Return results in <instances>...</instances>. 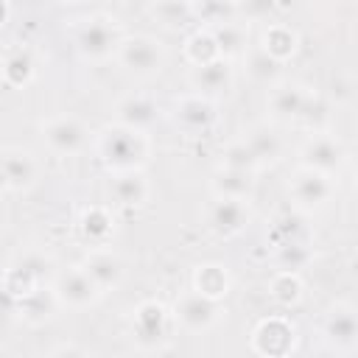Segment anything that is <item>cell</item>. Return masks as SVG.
Returning <instances> with one entry per match:
<instances>
[{
    "mask_svg": "<svg viewBox=\"0 0 358 358\" xmlns=\"http://www.w3.org/2000/svg\"><path fill=\"white\" fill-rule=\"evenodd\" d=\"M95 154L109 173L131 171L148 162L151 140H148V131H137V129H129L112 120L95 134Z\"/></svg>",
    "mask_w": 358,
    "mask_h": 358,
    "instance_id": "obj_1",
    "label": "cell"
},
{
    "mask_svg": "<svg viewBox=\"0 0 358 358\" xmlns=\"http://www.w3.org/2000/svg\"><path fill=\"white\" fill-rule=\"evenodd\" d=\"M123 25L109 14H92L78 20L73 28V45L84 62H109L115 59L117 45L123 42Z\"/></svg>",
    "mask_w": 358,
    "mask_h": 358,
    "instance_id": "obj_2",
    "label": "cell"
},
{
    "mask_svg": "<svg viewBox=\"0 0 358 358\" xmlns=\"http://www.w3.org/2000/svg\"><path fill=\"white\" fill-rule=\"evenodd\" d=\"M115 62L120 64L123 73L134 78H154L162 73L168 62V48L157 36H148V34L123 36V42L115 50Z\"/></svg>",
    "mask_w": 358,
    "mask_h": 358,
    "instance_id": "obj_3",
    "label": "cell"
},
{
    "mask_svg": "<svg viewBox=\"0 0 358 358\" xmlns=\"http://www.w3.org/2000/svg\"><path fill=\"white\" fill-rule=\"evenodd\" d=\"M171 327H173V316H171L168 305L159 299H143L131 310V319H129L131 341L143 352L162 350L171 338Z\"/></svg>",
    "mask_w": 358,
    "mask_h": 358,
    "instance_id": "obj_4",
    "label": "cell"
},
{
    "mask_svg": "<svg viewBox=\"0 0 358 358\" xmlns=\"http://www.w3.org/2000/svg\"><path fill=\"white\" fill-rule=\"evenodd\" d=\"M333 196H336V176H330V173L299 165L288 179V199H291L294 210H299L305 215L324 210L333 201Z\"/></svg>",
    "mask_w": 358,
    "mask_h": 358,
    "instance_id": "obj_5",
    "label": "cell"
},
{
    "mask_svg": "<svg viewBox=\"0 0 358 358\" xmlns=\"http://www.w3.org/2000/svg\"><path fill=\"white\" fill-rule=\"evenodd\" d=\"M39 137L48 145L50 154L73 157V154H81L90 145L92 131L81 117L62 112V115H50L45 120H39Z\"/></svg>",
    "mask_w": 358,
    "mask_h": 358,
    "instance_id": "obj_6",
    "label": "cell"
},
{
    "mask_svg": "<svg viewBox=\"0 0 358 358\" xmlns=\"http://www.w3.org/2000/svg\"><path fill=\"white\" fill-rule=\"evenodd\" d=\"M171 316L185 333H207L227 316V308L221 305V299H213L196 288H187L176 296Z\"/></svg>",
    "mask_w": 358,
    "mask_h": 358,
    "instance_id": "obj_7",
    "label": "cell"
},
{
    "mask_svg": "<svg viewBox=\"0 0 358 358\" xmlns=\"http://www.w3.org/2000/svg\"><path fill=\"white\" fill-rule=\"evenodd\" d=\"M171 123L187 134V137H201L207 131L215 129L218 123V101L199 95V92H185L179 98H173L171 109H168Z\"/></svg>",
    "mask_w": 358,
    "mask_h": 358,
    "instance_id": "obj_8",
    "label": "cell"
},
{
    "mask_svg": "<svg viewBox=\"0 0 358 358\" xmlns=\"http://www.w3.org/2000/svg\"><path fill=\"white\" fill-rule=\"evenodd\" d=\"M324 347L336 355H352L358 350V310L352 302H333L322 322Z\"/></svg>",
    "mask_w": 358,
    "mask_h": 358,
    "instance_id": "obj_9",
    "label": "cell"
},
{
    "mask_svg": "<svg viewBox=\"0 0 358 358\" xmlns=\"http://www.w3.org/2000/svg\"><path fill=\"white\" fill-rule=\"evenodd\" d=\"M53 274H56V263L50 255L39 249H25L22 255H17V260L6 271V291L17 299L42 282H50Z\"/></svg>",
    "mask_w": 358,
    "mask_h": 358,
    "instance_id": "obj_10",
    "label": "cell"
},
{
    "mask_svg": "<svg viewBox=\"0 0 358 358\" xmlns=\"http://www.w3.org/2000/svg\"><path fill=\"white\" fill-rule=\"evenodd\" d=\"M347 162V145L330 129L310 131L299 145V165L336 176Z\"/></svg>",
    "mask_w": 358,
    "mask_h": 358,
    "instance_id": "obj_11",
    "label": "cell"
},
{
    "mask_svg": "<svg viewBox=\"0 0 358 358\" xmlns=\"http://www.w3.org/2000/svg\"><path fill=\"white\" fill-rule=\"evenodd\" d=\"M50 285H53V294H56L59 305L62 308H70V310H84V308L95 305L103 296L101 288L92 282V277L84 271L81 263L56 271L53 280H50Z\"/></svg>",
    "mask_w": 358,
    "mask_h": 358,
    "instance_id": "obj_12",
    "label": "cell"
},
{
    "mask_svg": "<svg viewBox=\"0 0 358 358\" xmlns=\"http://www.w3.org/2000/svg\"><path fill=\"white\" fill-rule=\"evenodd\" d=\"M204 224L215 238H235L252 224V207L249 199H227L213 196V201L204 207Z\"/></svg>",
    "mask_w": 358,
    "mask_h": 358,
    "instance_id": "obj_13",
    "label": "cell"
},
{
    "mask_svg": "<svg viewBox=\"0 0 358 358\" xmlns=\"http://www.w3.org/2000/svg\"><path fill=\"white\" fill-rule=\"evenodd\" d=\"M0 173L8 190L25 193L39 182V159L22 145H6L0 148Z\"/></svg>",
    "mask_w": 358,
    "mask_h": 358,
    "instance_id": "obj_14",
    "label": "cell"
},
{
    "mask_svg": "<svg viewBox=\"0 0 358 358\" xmlns=\"http://www.w3.org/2000/svg\"><path fill=\"white\" fill-rule=\"evenodd\" d=\"M187 81H190V90L199 92V95H207V98H221L232 90L235 84V67L229 59H210V62H201V64H190V73H187Z\"/></svg>",
    "mask_w": 358,
    "mask_h": 358,
    "instance_id": "obj_15",
    "label": "cell"
},
{
    "mask_svg": "<svg viewBox=\"0 0 358 358\" xmlns=\"http://www.w3.org/2000/svg\"><path fill=\"white\" fill-rule=\"evenodd\" d=\"M84 271L92 277V282L101 288V294L115 291L126 280V260L106 243V246H90L84 260Z\"/></svg>",
    "mask_w": 358,
    "mask_h": 358,
    "instance_id": "obj_16",
    "label": "cell"
},
{
    "mask_svg": "<svg viewBox=\"0 0 358 358\" xmlns=\"http://www.w3.org/2000/svg\"><path fill=\"white\" fill-rule=\"evenodd\" d=\"M308 95H310V90L299 81H274L268 87V98H266L268 117L274 123H296Z\"/></svg>",
    "mask_w": 358,
    "mask_h": 358,
    "instance_id": "obj_17",
    "label": "cell"
},
{
    "mask_svg": "<svg viewBox=\"0 0 358 358\" xmlns=\"http://www.w3.org/2000/svg\"><path fill=\"white\" fill-rule=\"evenodd\" d=\"M159 103L148 92H126L112 106V120L137 131H148L159 120Z\"/></svg>",
    "mask_w": 358,
    "mask_h": 358,
    "instance_id": "obj_18",
    "label": "cell"
},
{
    "mask_svg": "<svg viewBox=\"0 0 358 358\" xmlns=\"http://www.w3.org/2000/svg\"><path fill=\"white\" fill-rule=\"evenodd\" d=\"M106 193H109V199H112L115 207L137 210V207L148 204V199H151V182L143 173V168L115 171V173H109Z\"/></svg>",
    "mask_w": 358,
    "mask_h": 358,
    "instance_id": "obj_19",
    "label": "cell"
},
{
    "mask_svg": "<svg viewBox=\"0 0 358 358\" xmlns=\"http://www.w3.org/2000/svg\"><path fill=\"white\" fill-rule=\"evenodd\" d=\"M296 344V330L285 316L260 319L252 330V350L260 355H285Z\"/></svg>",
    "mask_w": 358,
    "mask_h": 358,
    "instance_id": "obj_20",
    "label": "cell"
},
{
    "mask_svg": "<svg viewBox=\"0 0 358 358\" xmlns=\"http://www.w3.org/2000/svg\"><path fill=\"white\" fill-rule=\"evenodd\" d=\"M14 302H17L20 319L28 322V324H45V322H50L53 313L62 308L59 299H56V294H53V285H50V282H42V285L25 291V294L17 296Z\"/></svg>",
    "mask_w": 358,
    "mask_h": 358,
    "instance_id": "obj_21",
    "label": "cell"
},
{
    "mask_svg": "<svg viewBox=\"0 0 358 358\" xmlns=\"http://www.w3.org/2000/svg\"><path fill=\"white\" fill-rule=\"evenodd\" d=\"M243 143L249 145V151L255 154V159L260 162V168L280 162V157H282V151H285L282 134H280L274 126H268V123H255V126H249V129L243 131Z\"/></svg>",
    "mask_w": 358,
    "mask_h": 358,
    "instance_id": "obj_22",
    "label": "cell"
},
{
    "mask_svg": "<svg viewBox=\"0 0 358 358\" xmlns=\"http://www.w3.org/2000/svg\"><path fill=\"white\" fill-rule=\"evenodd\" d=\"M207 31H210L221 59L235 62L249 50V25L243 20H227L218 25H207Z\"/></svg>",
    "mask_w": 358,
    "mask_h": 358,
    "instance_id": "obj_23",
    "label": "cell"
},
{
    "mask_svg": "<svg viewBox=\"0 0 358 358\" xmlns=\"http://www.w3.org/2000/svg\"><path fill=\"white\" fill-rule=\"evenodd\" d=\"M257 48H263L271 59H277V62L285 64L299 50V34L291 25H285V22H263Z\"/></svg>",
    "mask_w": 358,
    "mask_h": 358,
    "instance_id": "obj_24",
    "label": "cell"
},
{
    "mask_svg": "<svg viewBox=\"0 0 358 358\" xmlns=\"http://www.w3.org/2000/svg\"><path fill=\"white\" fill-rule=\"evenodd\" d=\"M0 76H3V81L8 87H17V90L28 87L34 81V76H36V59H34V53L25 45L11 48L3 56V62H0Z\"/></svg>",
    "mask_w": 358,
    "mask_h": 358,
    "instance_id": "obj_25",
    "label": "cell"
},
{
    "mask_svg": "<svg viewBox=\"0 0 358 358\" xmlns=\"http://www.w3.org/2000/svg\"><path fill=\"white\" fill-rule=\"evenodd\" d=\"M148 17H151L157 25L168 28V31H179V28L196 22L193 0H151Z\"/></svg>",
    "mask_w": 358,
    "mask_h": 358,
    "instance_id": "obj_26",
    "label": "cell"
},
{
    "mask_svg": "<svg viewBox=\"0 0 358 358\" xmlns=\"http://www.w3.org/2000/svg\"><path fill=\"white\" fill-rule=\"evenodd\" d=\"M210 190H213V196L252 199V193H255V173L229 171V168H215L213 176H210Z\"/></svg>",
    "mask_w": 358,
    "mask_h": 358,
    "instance_id": "obj_27",
    "label": "cell"
},
{
    "mask_svg": "<svg viewBox=\"0 0 358 358\" xmlns=\"http://www.w3.org/2000/svg\"><path fill=\"white\" fill-rule=\"evenodd\" d=\"M78 229L90 246H106L115 235V215L106 207H87L78 218Z\"/></svg>",
    "mask_w": 358,
    "mask_h": 358,
    "instance_id": "obj_28",
    "label": "cell"
},
{
    "mask_svg": "<svg viewBox=\"0 0 358 358\" xmlns=\"http://www.w3.org/2000/svg\"><path fill=\"white\" fill-rule=\"evenodd\" d=\"M241 59H243L246 76H249L255 84L271 87V84L280 81V76H282V62L271 59V56H268L263 48H257V45H249V50H246Z\"/></svg>",
    "mask_w": 358,
    "mask_h": 358,
    "instance_id": "obj_29",
    "label": "cell"
},
{
    "mask_svg": "<svg viewBox=\"0 0 358 358\" xmlns=\"http://www.w3.org/2000/svg\"><path fill=\"white\" fill-rule=\"evenodd\" d=\"M229 285H232V277L221 263H201L193 268V288L213 299H224L229 294Z\"/></svg>",
    "mask_w": 358,
    "mask_h": 358,
    "instance_id": "obj_30",
    "label": "cell"
},
{
    "mask_svg": "<svg viewBox=\"0 0 358 358\" xmlns=\"http://www.w3.org/2000/svg\"><path fill=\"white\" fill-rule=\"evenodd\" d=\"M313 263V246L310 241H288L274 246V266L280 271H302Z\"/></svg>",
    "mask_w": 358,
    "mask_h": 358,
    "instance_id": "obj_31",
    "label": "cell"
},
{
    "mask_svg": "<svg viewBox=\"0 0 358 358\" xmlns=\"http://www.w3.org/2000/svg\"><path fill=\"white\" fill-rule=\"evenodd\" d=\"M268 294H271V299L277 302V305H282V308H291V305H296L299 299H302V294H305V285H302V277L296 274V271H274L271 274V280H268Z\"/></svg>",
    "mask_w": 358,
    "mask_h": 358,
    "instance_id": "obj_32",
    "label": "cell"
},
{
    "mask_svg": "<svg viewBox=\"0 0 358 358\" xmlns=\"http://www.w3.org/2000/svg\"><path fill=\"white\" fill-rule=\"evenodd\" d=\"M218 168H229V171H243V173H257L263 171L260 162L255 159V154L249 151V145L243 143V137L227 143L218 154Z\"/></svg>",
    "mask_w": 358,
    "mask_h": 358,
    "instance_id": "obj_33",
    "label": "cell"
},
{
    "mask_svg": "<svg viewBox=\"0 0 358 358\" xmlns=\"http://www.w3.org/2000/svg\"><path fill=\"white\" fill-rule=\"evenodd\" d=\"M288 241H310V229L305 227V213L294 210L285 213L280 218H274L271 224V243H288Z\"/></svg>",
    "mask_w": 358,
    "mask_h": 358,
    "instance_id": "obj_34",
    "label": "cell"
},
{
    "mask_svg": "<svg viewBox=\"0 0 358 358\" xmlns=\"http://www.w3.org/2000/svg\"><path fill=\"white\" fill-rule=\"evenodd\" d=\"M193 14L199 25H218L227 20H238L235 0H193Z\"/></svg>",
    "mask_w": 358,
    "mask_h": 358,
    "instance_id": "obj_35",
    "label": "cell"
},
{
    "mask_svg": "<svg viewBox=\"0 0 358 358\" xmlns=\"http://www.w3.org/2000/svg\"><path fill=\"white\" fill-rule=\"evenodd\" d=\"M182 53H185V62H187V64H201V62H210V59L218 56L215 42H213V36H210V31H207L204 25H199V28L185 39Z\"/></svg>",
    "mask_w": 358,
    "mask_h": 358,
    "instance_id": "obj_36",
    "label": "cell"
},
{
    "mask_svg": "<svg viewBox=\"0 0 358 358\" xmlns=\"http://www.w3.org/2000/svg\"><path fill=\"white\" fill-rule=\"evenodd\" d=\"M330 101L324 98V95H319V92H313L310 90V95H308V101H305V106H302V115H299V126H305V129H310V131H322V129H327V123H330Z\"/></svg>",
    "mask_w": 358,
    "mask_h": 358,
    "instance_id": "obj_37",
    "label": "cell"
},
{
    "mask_svg": "<svg viewBox=\"0 0 358 358\" xmlns=\"http://www.w3.org/2000/svg\"><path fill=\"white\" fill-rule=\"evenodd\" d=\"M235 8H238V20L252 25L271 20V14L277 11V0H235Z\"/></svg>",
    "mask_w": 358,
    "mask_h": 358,
    "instance_id": "obj_38",
    "label": "cell"
},
{
    "mask_svg": "<svg viewBox=\"0 0 358 358\" xmlns=\"http://www.w3.org/2000/svg\"><path fill=\"white\" fill-rule=\"evenodd\" d=\"M8 17H11V6H8V0H0V28L8 22Z\"/></svg>",
    "mask_w": 358,
    "mask_h": 358,
    "instance_id": "obj_39",
    "label": "cell"
},
{
    "mask_svg": "<svg viewBox=\"0 0 358 358\" xmlns=\"http://www.w3.org/2000/svg\"><path fill=\"white\" fill-rule=\"evenodd\" d=\"M3 190H8V187H6V179H3V173H0V193H3Z\"/></svg>",
    "mask_w": 358,
    "mask_h": 358,
    "instance_id": "obj_40",
    "label": "cell"
},
{
    "mask_svg": "<svg viewBox=\"0 0 358 358\" xmlns=\"http://www.w3.org/2000/svg\"><path fill=\"white\" fill-rule=\"evenodd\" d=\"M59 3H81V0H59Z\"/></svg>",
    "mask_w": 358,
    "mask_h": 358,
    "instance_id": "obj_41",
    "label": "cell"
}]
</instances>
